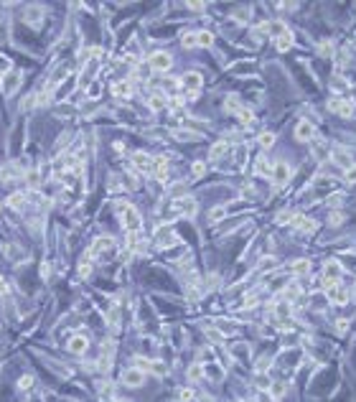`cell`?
Returning <instances> with one entry per match:
<instances>
[{
  "label": "cell",
  "mask_w": 356,
  "mask_h": 402,
  "mask_svg": "<svg viewBox=\"0 0 356 402\" xmlns=\"http://www.w3.org/2000/svg\"><path fill=\"white\" fill-rule=\"evenodd\" d=\"M117 212H120V222H123L125 232H130V234H138V232L143 229V217H140V212H138L135 207H130L128 201H123V204H117Z\"/></svg>",
  "instance_id": "6da1fadb"
},
{
  "label": "cell",
  "mask_w": 356,
  "mask_h": 402,
  "mask_svg": "<svg viewBox=\"0 0 356 402\" xmlns=\"http://www.w3.org/2000/svg\"><path fill=\"white\" fill-rule=\"evenodd\" d=\"M178 84H181V92H188V97H196L204 89V76L199 71H186L178 76Z\"/></svg>",
  "instance_id": "7a4b0ae2"
},
{
  "label": "cell",
  "mask_w": 356,
  "mask_h": 402,
  "mask_svg": "<svg viewBox=\"0 0 356 402\" xmlns=\"http://www.w3.org/2000/svg\"><path fill=\"white\" fill-rule=\"evenodd\" d=\"M21 84H23V74L21 71H8V74L0 76V92H3L6 97L16 94L21 89Z\"/></svg>",
  "instance_id": "3957f363"
},
{
  "label": "cell",
  "mask_w": 356,
  "mask_h": 402,
  "mask_svg": "<svg viewBox=\"0 0 356 402\" xmlns=\"http://www.w3.org/2000/svg\"><path fill=\"white\" fill-rule=\"evenodd\" d=\"M173 212L191 219V217H196V212H199V204H196L193 196H178V198H173Z\"/></svg>",
  "instance_id": "277c9868"
},
{
  "label": "cell",
  "mask_w": 356,
  "mask_h": 402,
  "mask_svg": "<svg viewBox=\"0 0 356 402\" xmlns=\"http://www.w3.org/2000/svg\"><path fill=\"white\" fill-rule=\"evenodd\" d=\"M148 66L153 69V71H168L171 66H173V56L168 54V51H155V54H150L148 56Z\"/></svg>",
  "instance_id": "5b68a950"
},
{
  "label": "cell",
  "mask_w": 356,
  "mask_h": 402,
  "mask_svg": "<svg viewBox=\"0 0 356 402\" xmlns=\"http://www.w3.org/2000/svg\"><path fill=\"white\" fill-rule=\"evenodd\" d=\"M290 176H293V168L285 163V160H278V163H272V173H270V178H272V183H275V186H285V183L290 181Z\"/></svg>",
  "instance_id": "8992f818"
},
{
  "label": "cell",
  "mask_w": 356,
  "mask_h": 402,
  "mask_svg": "<svg viewBox=\"0 0 356 402\" xmlns=\"http://www.w3.org/2000/svg\"><path fill=\"white\" fill-rule=\"evenodd\" d=\"M155 245H158V247H163V250L176 247V245H178V234H176L171 227H161V229L155 232Z\"/></svg>",
  "instance_id": "52a82bcc"
},
{
  "label": "cell",
  "mask_w": 356,
  "mask_h": 402,
  "mask_svg": "<svg viewBox=\"0 0 356 402\" xmlns=\"http://www.w3.org/2000/svg\"><path fill=\"white\" fill-rule=\"evenodd\" d=\"M343 277V265L338 260H326L323 262V283H338Z\"/></svg>",
  "instance_id": "ba28073f"
},
{
  "label": "cell",
  "mask_w": 356,
  "mask_h": 402,
  "mask_svg": "<svg viewBox=\"0 0 356 402\" xmlns=\"http://www.w3.org/2000/svg\"><path fill=\"white\" fill-rule=\"evenodd\" d=\"M353 110H356V105H353L351 99H346V97H341V99L336 97V99L328 102V112H333V115H338V117H351Z\"/></svg>",
  "instance_id": "9c48e42d"
},
{
  "label": "cell",
  "mask_w": 356,
  "mask_h": 402,
  "mask_svg": "<svg viewBox=\"0 0 356 402\" xmlns=\"http://www.w3.org/2000/svg\"><path fill=\"white\" fill-rule=\"evenodd\" d=\"M120 382H123L125 387H140V384L145 382V372L130 367V369H125V372L120 374Z\"/></svg>",
  "instance_id": "30bf717a"
},
{
  "label": "cell",
  "mask_w": 356,
  "mask_h": 402,
  "mask_svg": "<svg viewBox=\"0 0 356 402\" xmlns=\"http://www.w3.org/2000/svg\"><path fill=\"white\" fill-rule=\"evenodd\" d=\"M295 138L300 143H310L315 138V125L310 123V120H300V123L295 125Z\"/></svg>",
  "instance_id": "8fae6325"
},
{
  "label": "cell",
  "mask_w": 356,
  "mask_h": 402,
  "mask_svg": "<svg viewBox=\"0 0 356 402\" xmlns=\"http://www.w3.org/2000/svg\"><path fill=\"white\" fill-rule=\"evenodd\" d=\"M331 160L341 168V171H348L351 166H353V160H351V153L348 150H343V148H333V153H331Z\"/></svg>",
  "instance_id": "7c38bea8"
},
{
  "label": "cell",
  "mask_w": 356,
  "mask_h": 402,
  "mask_svg": "<svg viewBox=\"0 0 356 402\" xmlns=\"http://www.w3.org/2000/svg\"><path fill=\"white\" fill-rule=\"evenodd\" d=\"M133 166L138 173H153V155L148 153H135L133 155Z\"/></svg>",
  "instance_id": "4fadbf2b"
},
{
  "label": "cell",
  "mask_w": 356,
  "mask_h": 402,
  "mask_svg": "<svg viewBox=\"0 0 356 402\" xmlns=\"http://www.w3.org/2000/svg\"><path fill=\"white\" fill-rule=\"evenodd\" d=\"M112 94H114L117 99H128V97H133V82H130V79L114 82V84H112Z\"/></svg>",
  "instance_id": "5bb4252c"
},
{
  "label": "cell",
  "mask_w": 356,
  "mask_h": 402,
  "mask_svg": "<svg viewBox=\"0 0 356 402\" xmlns=\"http://www.w3.org/2000/svg\"><path fill=\"white\" fill-rule=\"evenodd\" d=\"M288 389H290V384H288V382H283V379H278V382H270L267 394H270L272 399H285Z\"/></svg>",
  "instance_id": "9a60e30c"
},
{
  "label": "cell",
  "mask_w": 356,
  "mask_h": 402,
  "mask_svg": "<svg viewBox=\"0 0 356 402\" xmlns=\"http://www.w3.org/2000/svg\"><path fill=\"white\" fill-rule=\"evenodd\" d=\"M21 176H23V171H21L18 163H6V166H0V181H16V178H21Z\"/></svg>",
  "instance_id": "2e32d148"
},
{
  "label": "cell",
  "mask_w": 356,
  "mask_h": 402,
  "mask_svg": "<svg viewBox=\"0 0 356 402\" xmlns=\"http://www.w3.org/2000/svg\"><path fill=\"white\" fill-rule=\"evenodd\" d=\"M148 107L155 110V112H161V110L168 107V97L163 92H153V94H148Z\"/></svg>",
  "instance_id": "e0dca14e"
},
{
  "label": "cell",
  "mask_w": 356,
  "mask_h": 402,
  "mask_svg": "<svg viewBox=\"0 0 356 402\" xmlns=\"http://www.w3.org/2000/svg\"><path fill=\"white\" fill-rule=\"evenodd\" d=\"M262 28H265V36H272V38H280V36L288 31L285 21H270V23H265Z\"/></svg>",
  "instance_id": "ac0fdd59"
},
{
  "label": "cell",
  "mask_w": 356,
  "mask_h": 402,
  "mask_svg": "<svg viewBox=\"0 0 356 402\" xmlns=\"http://www.w3.org/2000/svg\"><path fill=\"white\" fill-rule=\"evenodd\" d=\"M87 346H89L87 336H71V339H69V351L76 354V356H82V354L87 351Z\"/></svg>",
  "instance_id": "d6986e66"
},
{
  "label": "cell",
  "mask_w": 356,
  "mask_h": 402,
  "mask_svg": "<svg viewBox=\"0 0 356 402\" xmlns=\"http://www.w3.org/2000/svg\"><path fill=\"white\" fill-rule=\"evenodd\" d=\"M204 374H206V367H204V364H199V361H193V364L188 367V372H186L188 382H201V379H204Z\"/></svg>",
  "instance_id": "ffe728a7"
},
{
  "label": "cell",
  "mask_w": 356,
  "mask_h": 402,
  "mask_svg": "<svg viewBox=\"0 0 356 402\" xmlns=\"http://www.w3.org/2000/svg\"><path fill=\"white\" fill-rule=\"evenodd\" d=\"M44 181H46V178L41 176V171H28V173H26V183H28L31 191H38V188L44 186Z\"/></svg>",
  "instance_id": "44dd1931"
},
{
  "label": "cell",
  "mask_w": 356,
  "mask_h": 402,
  "mask_svg": "<svg viewBox=\"0 0 356 402\" xmlns=\"http://www.w3.org/2000/svg\"><path fill=\"white\" fill-rule=\"evenodd\" d=\"M295 227H298V232H303V234H310V232H315V222L310 219V217H295V222H293Z\"/></svg>",
  "instance_id": "7402d4cb"
},
{
  "label": "cell",
  "mask_w": 356,
  "mask_h": 402,
  "mask_svg": "<svg viewBox=\"0 0 356 402\" xmlns=\"http://www.w3.org/2000/svg\"><path fill=\"white\" fill-rule=\"evenodd\" d=\"M211 44H214V33H209V31H196V46L209 49Z\"/></svg>",
  "instance_id": "603a6c76"
},
{
  "label": "cell",
  "mask_w": 356,
  "mask_h": 402,
  "mask_svg": "<svg viewBox=\"0 0 356 402\" xmlns=\"http://www.w3.org/2000/svg\"><path fill=\"white\" fill-rule=\"evenodd\" d=\"M8 204H11L13 209H23V207L28 204V193H18V191L11 193V196H8Z\"/></svg>",
  "instance_id": "cb8c5ba5"
},
{
  "label": "cell",
  "mask_w": 356,
  "mask_h": 402,
  "mask_svg": "<svg viewBox=\"0 0 356 402\" xmlns=\"http://www.w3.org/2000/svg\"><path fill=\"white\" fill-rule=\"evenodd\" d=\"M226 150H229V143H226V140H219V143H214V145H211L209 158H211V160H219V155H224Z\"/></svg>",
  "instance_id": "d4e9b609"
},
{
  "label": "cell",
  "mask_w": 356,
  "mask_h": 402,
  "mask_svg": "<svg viewBox=\"0 0 356 402\" xmlns=\"http://www.w3.org/2000/svg\"><path fill=\"white\" fill-rule=\"evenodd\" d=\"M275 44H278V49H280V51H288V49L293 46V31L288 28L280 38H275Z\"/></svg>",
  "instance_id": "484cf974"
},
{
  "label": "cell",
  "mask_w": 356,
  "mask_h": 402,
  "mask_svg": "<svg viewBox=\"0 0 356 402\" xmlns=\"http://www.w3.org/2000/svg\"><path fill=\"white\" fill-rule=\"evenodd\" d=\"M176 89H181V84H178V79H173V76H166L163 82H161V92L168 97V92H176Z\"/></svg>",
  "instance_id": "4316f807"
},
{
  "label": "cell",
  "mask_w": 356,
  "mask_h": 402,
  "mask_svg": "<svg viewBox=\"0 0 356 402\" xmlns=\"http://www.w3.org/2000/svg\"><path fill=\"white\" fill-rule=\"evenodd\" d=\"M255 171H257L260 176H262V173H267V176H270V173H272V160H270L267 155H260V160H257Z\"/></svg>",
  "instance_id": "83f0119b"
},
{
  "label": "cell",
  "mask_w": 356,
  "mask_h": 402,
  "mask_svg": "<svg viewBox=\"0 0 356 402\" xmlns=\"http://www.w3.org/2000/svg\"><path fill=\"white\" fill-rule=\"evenodd\" d=\"M3 255H6L8 260H13V262H18V260H21L23 255H26V252H23V250H21L18 245H6V250H3Z\"/></svg>",
  "instance_id": "f1b7e54d"
},
{
  "label": "cell",
  "mask_w": 356,
  "mask_h": 402,
  "mask_svg": "<svg viewBox=\"0 0 356 402\" xmlns=\"http://www.w3.org/2000/svg\"><path fill=\"white\" fill-rule=\"evenodd\" d=\"M293 272H295V275H308V272H310V260H305V257L295 260V262H293Z\"/></svg>",
  "instance_id": "f546056e"
},
{
  "label": "cell",
  "mask_w": 356,
  "mask_h": 402,
  "mask_svg": "<svg viewBox=\"0 0 356 402\" xmlns=\"http://www.w3.org/2000/svg\"><path fill=\"white\" fill-rule=\"evenodd\" d=\"M133 367L148 374V372H150V359H145V356H133Z\"/></svg>",
  "instance_id": "4dcf8cb0"
},
{
  "label": "cell",
  "mask_w": 356,
  "mask_h": 402,
  "mask_svg": "<svg viewBox=\"0 0 356 402\" xmlns=\"http://www.w3.org/2000/svg\"><path fill=\"white\" fill-rule=\"evenodd\" d=\"M231 356H236V359H247V356H250V346H247V344H236V346H231Z\"/></svg>",
  "instance_id": "1f68e13d"
},
{
  "label": "cell",
  "mask_w": 356,
  "mask_h": 402,
  "mask_svg": "<svg viewBox=\"0 0 356 402\" xmlns=\"http://www.w3.org/2000/svg\"><path fill=\"white\" fill-rule=\"evenodd\" d=\"M257 143L267 150V148H272V145H275V135H272V133H260V135H257Z\"/></svg>",
  "instance_id": "d6a6232c"
},
{
  "label": "cell",
  "mask_w": 356,
  "mask_h": 402,
  "mask_svg": "<svg viewBox=\"0 0 356 402\" xmlns=\"http://www.w3.org/2000/svg\"><path fill=\"white\" fill-rule=\"evenodd\" d=\"M150 372H153L155 377H163V374L168 372V367L163 364V361H150Z\"/></svg>",
  "instance_id": "836d02e7"
},
{
  "label": "cell",
  "mask_w": 356,
  "mask_h": 402,
  "mask_svg": "<svg viewBox=\"0 0 356 402\" xmlns=\"http://www.w3.org/2000/svg\"><path fill=\"white\" fill-rule=\"evenodd\" d=\"M181 44H183V49H196V31H191V33H183Z\"/></svg>",
  "instance_id": "e575fe53"
},
{
  "label": "cell",
  "mask_w": 356,
  "mask_h": 402,
  "mask_svg": "<svg viewBox=\"0 0 356 402\" xmlns=\"http://www.w3.org/2000/svg\"><path fill=\"white\" fill-rule=\"evenodd\" d=\"M272 367V361H270V356H260L257 359V364H255V369H257V374H262V372H267Z\"/></svg>",
  "instance_id": "d590c367"
},
{
  "label": "cell",
  "mask_w": 356,
  "mask_h": 402,
  "mask_svg": "<svg viewBox=\"0 0 356 402\" xmlns=\"http://www.w3.org/2000/svg\"><path fill=\"white\" fill-rule=\"evenodd\" d=\"M41 18H44V13L38 11V8H31V11H28V16H26V21H28V23H33V26L41 23Z\"/></svg>",
  "instance_id": "8d00e7d4"
},
{
  "label": "cell",
  "mask_w": 356,
  "mask_h": 402,
  "mask_svg": "<svg viewBox=\"0 0 356 402\" xmlns=\"http://www.w3.org/2000/svg\"><path fill=\"white\" fill-rule=\"evenodd\" d=\"M173 138H178V140H196V138H201V135H199V133H191V130H176Z\"/></svg>",
  "instance_id": "74e56055"
},
{
  "label": "cell",
  "mask_w": 356,
  "mask_h": 402,
  "mask_svg": "<svg viewBox=\"0 0 356 402\" xmlns=\"http://www.w3.org/2000/svg\"><path fill=\"white\" fill-rule=\"evenodd\" d=\"M295 217H298V214L290 212V209H288V212H280V214H278V224H290V222H295Z\"/></svg>",
  "instance_id": "f35d334b"
},
{
  "label": "cell",
  "mask_w": 356,
  "mask_h": 402,
  "mask_svg": "<svg viewBox=\"0 0 356 402\" xmlns=\"http://www.w3.org/2000/svg\"><path fill=\"white\" fill-rule=\"evenodd\" d=\"M191 171H193V176H196V178H199V176H204V173H206V163H204V160H196Z\"/></svg>",
  "instance_id": "ab89813d"
},
{
  "label": "cell",
  "mask_w": 356,
  "mask_h": 402,
  "mask_svg": "<svg viewBox=\"0 0 356 402\" xmlns=\"http://www.w3.org/2000/svg\"><path fill=\"white\" fill-rule=\"evenodd\" d=\"M221 217H226V209H224V207H216V209L209 212V219H211V222H219Z\"/></svg>",
  "instance_id": "60d3db41"
},
{
  "label": "cell",
  "mask_w": 356,
  "mask_h": 402,
  "mask_svg": "<svg viewBox=\"0 0 356 402\" xmlns=\"http://www.w3.org/2000/svg\"><path fill=\"white\" fill-rule=\"evenodd\" d=\"M206 336L214 341V344H219V341H224V334L219 331V329H206Z\"/></svg>",
  "instance_id": "b9f144b4"
},
{
  "label": "cell",
  "mask_w": 356,
  "mask_h": 402,
  "mask_svg": "<svg viewBox=\"0 0 356 402\" xmlns=\"http://www.w3.org/2000/svg\"><path fill=\"white\" fill-rule=\"evenodd\" d=\"M18 387H21V389H31V387H33V374H23V377L18 379Z\"/></svg>",
  "instance_id": "7bdbcfd3"
},
{
  "label": "cell",
  "mask_w": 356,
  "mask_h": 402,
  "mask_svg": "<svg viewBox=\"0 0 356 402\" xmlns=\"http://www.w3.org/2000/svg\"><path fill=\"white\" fill-rule=\"evenodd\" d=\"M8 71H13V66H11V59H8V56H0V76H3V74H8Z\"/></svg>",
  "instance_id": "ee69618b"
},
{
  "label": "cell",
  "mask_w": 356,
  "mask_h": 402,
  "mask_svg": "<svg viewBox=\"0 0 356 402\" xmlns=\"http://www.w3.org/2000/svg\"><path fill=\"white\" fill-rule=\"evenodd\" d=\"M178 397H181V402H193V399H196L193 389H181V392H178Z\"/></svg>",
  "instance_id": "f6af8a7d"
},
{
  "label": "cell",
  "mask_w": 356,
  "mask_h": 402,
  "mask_svg": "<svg viewBox=\"0 0 356 402\" xmlns=\"http://www.w3.org/2000/svg\"><path fill=\"white\" fill-rule=\"evenodd\" d=\"M343 178H346L348 183H356V166H351L348 171H343Z\"/></svg>",
  "instance_id": "bcb514c9"
},
{
  "label": "cell",
  "mask_w": 356,
  "mask_h": 402,
  "mask_svg": "<svg viewBox=\"0 0 356 402\" xmlns=\"http://www.w3.org/2000/svg\"><path fill=\"white\" fill-rule=\"evenodd\" d=\"M318 51H321L323 56H331V54H333V44H331V41H326V44H321V49H318Z\"/></svg>",
  "instance_id": "7dc6e473"
},
{
  "label": "cell",
  "mask_w": 356,
  "mask_h": 402,
  "mask_svg": "<svg viewBox=\"0 0 356 402\" xmlns=\"http://www.w3.org/2000/svg\"><path fill=\"white\" fill-rule=\"evenodd\" d=\"M341 201H343V196H341V193H333V196L328 198V204H331V207H341Z\"/></svg>",
  "instance_id": "c3c4849f"
},
{
  "label": "cell",
  "mask_w": 356,
  "mask_h": 402,
  "mask_svg": "<svg viewBox=\"0 0 356 402\" xmlns=\"http://www.w3.org/2000/svg\"><path fill=\"white\" fill-rule=\"evenodd\" d=\"M333 89H338V92H346V89H348V84L343 82V79H336V82H333Z\"/></svg>",
  "instance_id": "681fc988"
},
{
  "label": "cell",
  "mask_w": 356,
  "mask_h": 402,
  "mask_svg": "<svg viewBox=\"0 0 356 402\" xmlns=\"http://www.w3.org/2000/svg\"><path fill=\"white\" fill-rule=\"evenodd\" d=\"M28 402H44V399L38 397V394H31V397H28Z\"/></svg>",
  "instance_id": "f907efd6"
},
{
  "label": "cell",
  "mask_w": 356,
  "mask_h": 402,
  "mask_svg": "<svg viewBox=\"0 0 356 402\" xmlns=\"http://www.w3.org/2000/svg\"><path fill=\"white\" fill-rule=\"evenodd\" d=\"M3 288H6V280H3V277H0V290H3Z\"/></svg>",
  "instance_id": "816d5d0a"
}]
</instances>
